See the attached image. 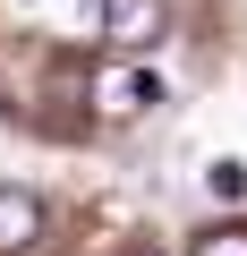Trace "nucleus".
Wrapping results in <instances>:
<instances>
[{
  "label": "nucleus",
  "instance_id": "obj_5",
  "mask_svg": "<svg viewBox=\"0 0 247 256\" xmlns=\"http://www.w3.org/2000/svg\"><path fill=\"white\" fill-rule=\"evenodd\" d=\"M188 256H247V230H239V222H222V230H205Z\"/></svg>",
  "mask_w": 247,
  "mask_h": 256
},
{
  "label": "nucleus",
  "instance_id": "obj_6",
  "mask_svg": "<svg viewBox=\"0 0 247 256\" xmlns=\"http://www.w3.org/2000/svg\"><path fill=\"white\" fill-rule=\"evenodd\" d=\"M128 256H154V248H128Z\"/></svg>",
  "mask_w": 247,
  "mask_h": 256
},
{
  "label": "nucleus",
  "instance_id": "obj_1",
  "mask_svg": "<svg viewBox=\"0 0 247 256\" xmlns=\"http://www.w3.org/2000/svg\"><path fill=\"white\" fill-rule=\"evenodd\" d=\"M94 18H102V43H111V52H154L162 26H171L162 0H102Z\"/></svg>",
  "mask_w": 247,
  "mask_h": 256
},
{
  "label": "nucleus",
  "instance_id": "obj_4",
  "mask_svg": "<svg viewBox=\"0 0 247 256\" xmlns=\"http://www.w3.org/2000/svg\"><path fill=\"white\" fill-rule=\"evenodd\" d=\"M205 188H213L222 205H239V196H247V162H213V171H205Z\"/></svg>",
  "mask_w": 247,
  "mask_h": 256
},
{
  "label": "nucleus",
  "instance_id": "obj_2",
  "mask_svg": "<svg viewBox=\"0 0 247 256\" xmlns=\"http://www.w3.org/2000/svg\"><path fill=\"white\" fill-rule=\"evenodd\" d=\"M94 102H102V120H137V111L162 102V77H154V68H102Z\"/></svg>",
  "mask_w": 247,
  "mask_h": 256
},
{
  "label": "nucleus",
  "instance_id": "obj_3",
  "mask_svg": "<svg viewBox=\"0 0 247 256\" xmlns=\"http://www.w3.org/2000/svg\"><path fill=\"white\" fill-rule=\"evenodd\" d=\"M43 239V196L34 188H0V256H26Z\"/></svg>",
  "mask_w": 247,
  "mask_h": 256
}]
</instances>
